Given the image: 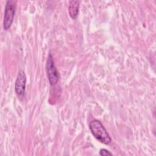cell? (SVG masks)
Segmentation results:
<instances>
[{
    "label": "cell",
    "instance_id": "8992f818",
    "mask_svg": "<svg viewBox=\"0 0 156 156\" xmlns=\"http://www.w3.org/2000/svg\"><path fill=\"white\" fill-rule=\"evenodd\" d=\"M99 155L102 156H108V155H112V154L105 149H101L99 151Z\"/></svg>",
    "mask_w": 156,
    "mask_h": 156
},
{
    "label": "cell",
    "instance_id": "5b68a950",
    "mask_svg": "<svg viewBox=\"0 0 156 156\" xmlns=\"http://www.w3.org/2000/svg\"><path fill=\"white\" fill-rule=\"evenodd\" d=\"M79 1H71L69 3L68 11L70 16L73 19H76L77 16L79 9Z\"/></svg>",
    "mask_w": 156,
    "mask_h": 156
},
{
    "label": "cell",
    "instance_id": "6da1fadb",
    "mask_svg": "<svg viewBox=\"0 0 156 156\" xmlns=\"http://www.w3.org/2000/svg\"><path fill=\"white\" fill-rule=\"evenodd\" d=\"M89 127L93 135L99 141L106 145L111 143L112 140L110 135L99 121L97 119L91 121L89 124Z\"/></svg>",
    "mask_w": 156,
    "mask_h": 156
},
{
    "label": "cell",
    "instance_id": "3957f363",
    "mask_svg": "<svg viewBox=\"0 0 156 156\" xmlns=\"http://www.w3.org/2000/svg\"><path fill=\"white\" fill-rule=\"evenodd\" d=\"M15 2L13 1H8L6 2L5 12L3 20L4 29L7 30L12 24L13 18L15 13Z\"/></svg>",
    "mask_w": 156,
    "mask_h": 156
},
{
    "label": "cell",
    "instance_id": "277c9868",
    "mask_svg": "<svg viewBox=\"0 0 156 156\" xmlns=\"http://www.w3.org/2000/svg\"><path fill=\"white\" fill-rule=\"evenodd\" d=\"M26 77L23 71H19L15 83V91L18 96H21L24 94L26 88Z\"/></svg>",
    "mask_w": 156,
    "mask_h": 156
},
{
    "label": "cell",
    "instance_id": "7a4b0ae2",
    "mask_svg": "<svg viewBox=\"0 0 156 156\" xmlns=\"http://www.w3.org/2000/svg\"><path fill=\"white\" fill-rule=\"evenodd\" d=\"M46 74L51 85H55L59 80V74L55 66L52 55H48L46 65Z\"/></svg>",
    "mask_w": 156,
    "mask_h": 156
}]
</instances>
